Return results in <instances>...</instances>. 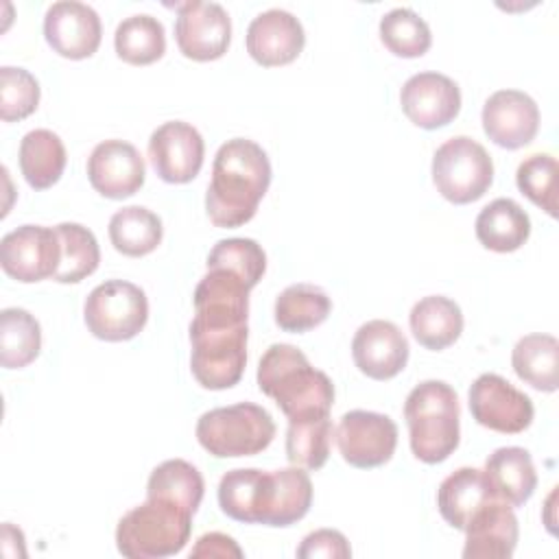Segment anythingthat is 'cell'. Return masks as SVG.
Listing matches in <instances>:
<instances>
[{
    "mask_svg": "<svg viewBox=\"0 0 559 559\" xmlns=\"http://www.w3.org/2000/svg\"><path fill=\"white\" fill-rule=\"evenodd\" d=\"M258 389L275 400L290 419L328 415L334 404V384L314 369L306 354L288 343H273L258 365Z\"/></svg>",
    "mask_w": 559,
    "mask_h": 559,
    "instance_id": "2",
    "label": "cell"
},
{
    "mask_svg": "<svg viewBox=\"0 0 559 559\" xmlns=\"http://www.w3.org/2000/svg\"><path fill=\"white\" fill-rule=\"evenodd\" d=\"M190 533L192 513L168 500L146 498L120 518L116 548L129 559H164L181 552Z\"/></svg>",
    "mask_w": 559,
    "mask_h": 559,
    "instance_id": "4",
    "label": "cell"
},
{
    "mask_svg": "<svg viewBox=\"0 0 559 559\" xmlns=\"http://www.w3.org/2000/svg\"><path fill=\"white\" fill-rule=\"evenodd\" d=\"M273 500V474L255 467L229 469L218 483L221 511L245 524H264Z\"/></svg>",
    "mask_w": 559,
    "mask_h": 559,
    "instance_id": "21",
    "label": "cell"
},
{
    "mask_svg": "<svg viewBox=\"0 0 559 559\" xmlns=\"http://www.w3.org/2000/svg\"><path fill=\"white\" fill-rule=\"evenodd\" d=\"M520 192L542 207L548 216H557V159L548 153L528 155L515 173Z\"/></svg>",
    "mask_w": 559,
    "mask_h": 559,
    "instance_id": "38",
    "label": "cell"
},
{
    "mask_svg": "<svg viewBox=\"0 0 559 559\" xmlns=\"http://www.w3.org/2000/svg\"><path fill=\"white\" fill-rule=\"evenodd\" d=\"M408 341L404 332L384 319L362 323L352 338V358L360 373L371 380H391L408 362Z\"/></svg>",
    "mask_w": 559,
    "mask_h": 559,
    "instance_id": "18",
    "label": "cell"
},
{
    "mask_svg": "<svg viewBox=\"0 0 559 559\" xmlns=\"http://www.w3.org/2000/svg\"><path fill=\"white\" fill-rule=\"evenodd\" d=\"M197 441L216 459L253 456L275 437L271 413L253 402H238L203 413L197 421Z\"/></svg>",
    "mask_w": 559,
    "mask_h": 559,
    "instance_id": "5",
    "label": "cell"
},
{
    "mask_svg": "<svg viewBox=\"0 0 559 559\" xmlns=\"http://www.w3.org/2000/svg\"><path fill=\"white\" fill-rule=\"evenodd\" d=\"M247 52L264 68L286 66L295 61L306 44L301 22L284 9L258 13L247 26Z\"/></svg>",
    "mask_w": 559,
    "mask_h": 559,
    "instance_id": "19",
    "label": "cell"
},
{
    "mask_svg": "<svg viewBox=\"0 0 559 559\" xmlns=\"http://www.w3.org/2000/svg\"><path fill=\"white\" fill-rule=\"evenodd\" d=\"M146 177L140 151L124 140H105L87 157V179L92 188L107 199H127L135 194Z\"/></svg>",
    "mask_w": 559,
    "mask_h": 559,
    "instance_id": "17",
    "label": "cell"
},
{
    "mask_svg": "<svg viewBox=\"0 0 559 559\" xmlns=\"http://www.w3.org/2000/svg\"><path fill=\"white\" fill-rule=\"evenodd\" d=\"M190 369L197 382L210 391H223L242 378L247 365V336L245 325H207L190 321Z\"/></svg>",
    "mask_w": 559,
    "mask_h": 559,
    "instance_id": "6",
    "label": "cell"
},
{
    "mask_svg": "<svg viewBox=\"0 0 559 559\" xmlns=\"http://www.w3.org/2000/svg\"><path fill=\"white\" fill-rule=\"evenodd\" d=\"M408 325L421 347L441 352L461 336L463 312L454 299L443 295H428L411 308Z\"/></svg>",
    "mask_w": 559,
    "mask_h": 559,
    "instance_id": "25",
    "label": "cell"
},
{
    "mask_svg": "<svg viewBox=\"0 0 559 559\" xmlns=\"http://www.w3.org/2000/svg\"><path fill=\"white\" fill-rule=\"evenodd\" d=\"M114 48L116 55L131 66L155 63L166 52L164 24L148 13L129 15L116 26Z\"/></svg>",
    "mask_w": 559,
    "mask_h": 559,
    "instance_id": "31",
    "label": "cell"
},
{
    "mask_svg": "<svg viewBox=\"0 0 559 559\" xmlns=\"http://www.w3.org/2000/svg\"><path fill=\"white\" fill-rule=\"evenodd\" d=\"M271 162L258 142L234 138L221 144L205 192L210 221L216 227H240L249 223L271 186Z\"/></svg>",
    "mask_w": 559,
    "mask_h": 559,
    "instance_id": "1",
    "label": "cell"
},
{
    "mask_svg": "<svg viewBox=\"0 0 559 559\" xmlns=\"http://www.w3.org/2000/svg\"><path fill=\"white\" fill-rule=\"evenodd\" d=\"M478 242L496 253L518 251L531 236V218L513 199L500 197L487 203L474 223Z\"/></svg>",
    "mask_w": 559,
    "mask_h": 559,
    "instance_id": "24",
    "label": "cell"
},
{
    "mask_svg": "<svg viewBox=\"0 0 559 559\" xmlns=\"http://www.w3.org/2000/svg\"><path fill=\"white\" fill-rule=\"evenodd\" d=\"M39 321L24 308H4L0 312V365L22 369L39 356Z\"/></svg>",
    "mask_w": 559,
    "mask_h": 559,
    "instance_id": "32",
    "label": "cell"
},
{
    "mask_svg": "<svg viewBox=\"0 0 559 559\" xmlns=\"http://www.w3.org/2000/svg\"><path fill=\"white\" fill-rule=\"evenodd\" d=\"M44 37L57 55L79 61L98 50L103 24L90 4L59 0L52 2L44 15Z\"/></svg>",
    "mask_w": 559,
    "mask_h": 559,
    "instance_id": "14",
    "label": "cell"
},
{
    "mask_svg": "<svg viewBox=\"0 0 559 559\" xmlns=\"http://www.w3.org/2000/svg\"><path fill=\"white\" fill-rule=\"evenodd\" d=\"M485 476L493 493L511 507L528 502L537 487V472L528 450L520 445H507L493 450L485 461Z\"/></svg>",
    "mask_w": 559,
    "mask_h": 559,
    "instance_id": "23",
    "label": "cell"
},
{
    "mask_svg": "<svg viewBox=\"0 0 559 559\" xmlns=\"http://www.w3.org/2000/svg\"><path fill=\"white\" fill-rule=\"evenodd\" d=\"M83 319L92 336L120 343L138 336L148 321L146 293L127 280L98 284L83 304Z\"/></svg>",
    "mask_w": 559,
    "mask_h": 559,
    "instance_id": "8",
    "label": "cell"
},
{
    "mask_svg": "<svg viewBox=\"0 0 559 559\" xmlns=\"http://www.w3.org/2000/svg\"><path fill=\"white\" fill-rule=\"evenodd\" d=\"M175 39L179 52L192 61L221 59L231 41V20L218 2L177 4Z\"/></svg>",
    "mask_w": 559,
    "mask_h": 559,
    "instance_id": "12",
    "label": "cell"
},
{
    "mask_svg": "<svg viewBox=\"0 0 559 559\" xmlns=\"http://www.w3.org/2000/svg\"><path fill=\"white\" fill-rule=\"evenodd\" d=\"M336 445L345 463L358 469L380 467L391 461L397 445V426L376 411H349L336 426Z\"/></svg>",
    "mask_w": 559,
    "mask_h": 559,
    "instance_id": "10",
    "label": "cell"
},
{
    "mask_svg": "<svg viewBox=\"0 0 559 559\" xmlns=\"http://www.w3.org/2000/svg\"><path fill=\"white\" fill-rule=\"evenodd\" d=\"M485 135L509 151L531 144L539 131V107L520 90H498L483 105Z\"/></svg>",
    "mask_w": 559,
    "mask_h": 559,
    "instance_id": "15",
    "label": "cell"
},
{
    "mask_svg": "<svg viewBox=\"0 0 559 559\" xmlns=\"http://www.w3.org/2000/svg\"><path fill=\"white\" fill-rule=\"evenodd\" d=\"M203 491L205 483L201 472L183 459H168L159 463L146 483V498L168 500L192 515L203 500Z\"/></svg>",
    "mask_w": 559,
    "mask_h": 559,
    "instance_id": "30",
    "label": "cell"
},
{
    "mask_svg": "<svg viewBox=\"0 0 559 559\" xmlns=\"http://www.w3.org/2000/svg\"><path fill=\"white\" fill-rule=\"evenodd\" d=\"M162 236V218L144 205H127L109 218V240L122 255L142 258L157 249Z\"/></svg>",
    "mask_w": 559,
    "mask_h": 559,
    "instance_id": "28",
    "label": "cell"
},
{
    "mask_svg": "<svg viewBox=\"0 0 559 559\" xmlns=\"http://www.w3.org/2000/svg\"><path fill=\"white\" fill-rule=\"evenodd\" d=\"M555 496H557V487L550 491V496H548V500H546V509H548V513H552V500H555ZM555 520L552 518H546V526H548V531L550 533H555Z\"/></svg>",
    "mask_w": 559,
    "mask_h": 559,
    "instance_id": "42",
    "label": "cell"
},
{
    "mask_svg": "<svg viewBox=\"0 0 559 559\" xmlns=\"http://www.w3.org/2000/svg\"><path fill=\"white\" fill-rule=\"evenodd\" d=\"M59 262L61 242L55 227L22 225L0 240V266L9 277L22 284L52 277Z\"/></svg>",
    "mask_w": 559,
    "mask_h": 559,
    "instance_id": "11",
    "label": "cell"
},
{
    "mask_svg": "<svg viewBox=\"0 0 559 559\" xmlns=\"http://www.w3.org/2000/svg\"><path fill=\"white\" fill-rule=\"evenodd\" d=\"M432 181L445 201L465 205L478 201L489 190L493 162L474 138L454 135L432 155Z\"/></svg>",
    "mask_w": 559,
    "mask_h": 559,
    "instance_id": "7",
    "label": "cell"
},
{
    "mask_svg": "<svg viewBox=\"0 0 559 559\" xmlns=\"http://www.w3.org/2000/svg\"><path fill=\"white\" fill-rule=\"evenodd\" d=\"M404 419L413 454L428 463L445 461L461 439V408L456 391L443 380L419 382L404 402Z\"/></svg>",
    "mask_w": 559,
    "mask_h": 559,
    "instance_id": "3",
    "label": "cell"
},
{
    "mask_svg": "<svg viewBox=\"0 0 559 559\" xmlns=\"http://www.w3.org/2000/svg\"><path fill=\"white\" fill-rule=\"evenodd\" d=\"M212 559V557H218V559H240L242 557V548L236 544L234 537L225 535V533H218V531H212V533H205L197 539V544L192 546L190 550V559Z\"/></svg>",
    "mask_w": 559,
    "mask_h": 559,
    "instance_id": "41",
    "label": "cell"
},
{
    "mask_svg": "<svg viewBox=\"0 0 559 559\" xmlns=\"http://www.w3.org/2000/svg\"><path fill=\"white\" fill-rule=\"evenodd\" d=\"M400 105L415 127L432 131L450 124L459 116L461 90L441 72H419L402 85Z\"/></svg>",
    "mask_w": 559,
    "mask_h": 559,
    "instance_id": "16",
    "label": "cell"
},
{
    "mask_svg": "<svg viewBox=\"0 0 559 559\" xmlns=\"http://www.w3.org/2000/svg\"><path fill=\"white\" fill-rule=\"evenodd\" d=\"M332 310L328 293L314 284L286 286L275 299V323L284 332L301 334L321 325Z\"/></svg>",
    "mask_w": 559,
    "mask_h": 559,
    "instance_id": "29",
    "label": "cell"
},
{
    "mask_svg": "<svg viewBox=\"0 0 559 559\" xmlns=\"http://www.w3.org/2000/svg\"><path fill=\"white\" fill-rule=\"evenodd\" d=\"M299 559H347L352 557V548L347 537L334 528H317L301 539L297 548Z\"/></svg>",
    "mask_w": 559,
    "mask_h": 559,
    "instance_id": "40",
    "label": "cell"
},
{
    "mask_svg": "<svg viewBox=\"0 0 559 559\" xmlns=\"http://www.w3.org/2000/svg\"><path fill=\"white\" fill-rule=\"evenodd\" d=\"M334 426L328 415L290 419L286 430V456L293 465L321 469L330 456Z\"/></svg>",
    "mask_w": 559,
    "mask_h": 559,
    "instance_id": "33",
    "label": "cell"
},
{
    "mask_svg": "<svg viewBox=\"0 0 559 559\" xmlns=\"http://www.w3.org/2000/svg\"><path fill=\"white\" fill-rule=\"evenodd\" d=\"M203 157L205 142L201 133L183 120H168L148 138L151 166L166 183L192 181L203 166Z\"/></svg>",
    "mask_w": 559,
    "mask_h": 559,
    "instance_id": "13",
    "label": "cell"
},
{
    "mask_svg": "<svg viewBox=\"0 0 559 559\" xmlns=\"http://www.w3.org/2000/svg\"><path fill=\"white\" fill-rule=\"evenodd\" d=\"M66 162L63 140L50 129H33L20 142V170L35 190H46L57 183Z\"/></svg>",
    "mask_w": 559,
    "mask_h": 559,
    "instance_id": "27",
    "label": "cell"
},
{
    "mask_svg": "<svg viewBox=\"0 0 559 559\" xmlns=\"http://www.w3.org/2000/svg\"><path fill=\"white\" fill-rule=\"evenodd\" d=\"M39 105V83L24 70L13 66L0 68V118L4 122L31 116Z\"/></svg>",
    "mask_w": 559,
    "mask_h": 559,
    "instance_id": "39",
    "label": "cell"
},
{
    "mask_svg": "<svg viewBox=\"0 0 559 559\" xmlns=\"http://www.w3.org/2000/svg\"><path fill=\"white\" fill-rule=\"evenodd\" d=\"M472 417L496 432L518 435L533 421V400L498 373L478 376L467 393Z\"/></svg>",
    "mask_w": 559,
    "mask_h": 559,
    "instance_id": "9",
    "label": "cell"
},
{
    "mask_svg": "<svg viewBox=\"0 0 559 559\" xmlns=\"http://www.w3.org/2000/svg\"><path fill=\"white\" fill-rule=\"evenodd\" d=\"M55 229L61 242V262L52 280L59 284H76L92 275L100 262L96 236L81 223H59Z\"/></svg>",
    "mask_w": 559,
    "mask_h": 559,
    "instance_id": "35",
    "label": "cell"
},
{
    "mask_svg": "<svg viewBox=\"0 0 559 559\" xmlns=\"http://www.w3.org/2000/svg\"><path fill=\"white\" fill-rule=\"evenodd\" d=\"M207 269H227L253 288L266 271V253L253 238H225L218 240L207 253Z\"/></svg>",
    "mask_w": 559,
    "mask_h": 559,
    "instance_id": "37",
    "label": "cell"
},
{
    "mask_svg": "<svg viewBox=\"0 0 559 559\" xmlns=\"http://www.w3.org/2000/svg\"><path fill=\"white\" fill-rule=\"evenodd\" d=\"M496 498L498 496L483 469L459 467L441 480L437 489V509L450 526L465 531L472 515Z\"/></svg>",
    "mask_w": 559,
    "mask_h": 559,
    "instance_id": "22",
    "label": "cell"
},
{
    "mask_svg": "<svg viewBox=\"0 0 559 559\" xmlns=\"http://www.w3.org/2000/svg\"><path fill=\"white\" fill-rule=\"evenodd\" d=\"M518 518L504 500L480 507L465 526V559H509L518 546Z\"/></svg>",
    "mask_w": 559,
    "mask_h": 559,
    "instance_id": "20",
    "label": "cell"
},
{
    "mask_svg": "<svg viewBox=\"0 0 559 559\" xmlns=\"http://www.w3.org/2000/svg\"><path fill=\"white\" fill-rule=\"evenodd\" d=\"M273 500L264 526H290L299 522L312 504V483L304 467L273 469Z\"/></svg>",
    "mask_w": 559,
    "mask_h": 559,
    "instance_id": "34",
    "label": "cell"
},
{
    "mask_svg": "<svg viewBox=\"0 0 559 559\" xmlns=\"http://www.w3.org/2000/svg\"><path fill=\"white\" fill-rule=\"evenodd\" d=\"M511 365L522 382L537 391L552 393L559 386V341L552 334H526L515 343Z\"/></svg>",
    "mask_w": 559,
    "mask_h": 559,
    "instance_id": "26",
    "label": "cell"
},
{
    "mask_svg": "<svg viewBox=\"0 0 559 559\" xmlns=\"http://www.w3.org/2000/svg\"><path fill=\"white\" fill-rule=\"evenodd\" d=\"M380 39L395 57L415 59L428 52L432 44L430 26L408 7H395L380 20Z\"/></svg>",
    "mask_w": 559,
    "mask_h": 559,
    "instance_id": "36",
    "label": "cell"
}]
</instances>
